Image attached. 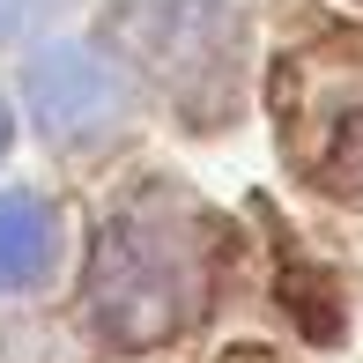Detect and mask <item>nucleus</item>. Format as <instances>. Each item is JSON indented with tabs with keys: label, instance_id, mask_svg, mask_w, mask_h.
<instances>
[{
	"label": "nucleus",
	"instance_id": "20e7f679",
	"mask_svg": "<svg viewBox=\"0 0 363 363\" xmlns=\"http://www.w3.org/2000/svg\"><path fill=\"white\" fill-rule=\"evenodd\" d=\"M0 156H8V111H0Z\"/></svg>",
	"mask_w": 363,
	"mask_h": 363
},
{
	"label": "nucleus",
	"instance_id": "7ed1b4c3",
	"mask_svg": "<svg viewBox=\"0 0 363 363\" xmlns=\"http://www.w3.org/2000/svg\"><path fill=\"white\" fill-rule=\"evenodd\" d=\"M60 252V216L38 193H0V289H38Z\"/></svg>",
	"mask_w": 363,
	"mask_h": 363
},
{
	"label": "nucleus",
	"instance_id": "f257e3e1",
	"mask_svg": "<svg viewBox=\"0 0 363 363\" xmlns=\"http://www.w3.org/2000/svg\"><path fill=\"white\" fill-rule=\"evenodd\" d=\"M208 274H216V238L208 216L171 186H148L96 238L89 267V326L119 349L171 341L201 319Z\"/></svg>",
	"mask_w": 363,
	"mask_h": 363
},
{
	"label": "nucleus",
	"instance_id": "f03ea898",
	"mask_svg": "<svg viewBox=\"0 0 363 363\" xmlns=\"http://www.w3.org/2000/svg\"><path fill=\"white\" fill-rule=\"evenodd\" d=\"M30 89V119L45 126V141H67V148H89L104 134H119L126 111H134V82L119 74V60H104L96 45H45L23 74Z\"/></svg>",
	"mask_w": 363,
	"mask_h": 363
}]
</instances>
